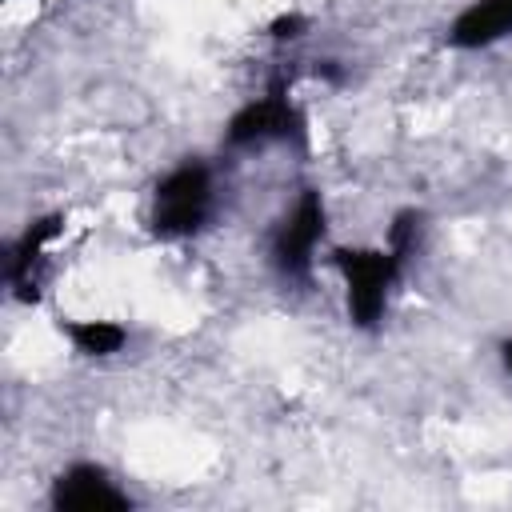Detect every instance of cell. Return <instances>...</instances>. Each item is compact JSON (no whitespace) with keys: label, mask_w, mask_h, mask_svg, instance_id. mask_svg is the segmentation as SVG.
<instances>
[{"label":"cell","mask_w":512,"mask_h":512,"mask_svg":"<svg viewBox=\"0 0 512 512\" xmlns=\"http://www.w3.org/2000/svg\"><path fill=\"white\" fill-rule=\"evenodd\" d=\"M212 208H216L212 168L204 160H180L156 180L148 224L160 240H188L208 228Z\"/></svg>","instance_id":"6da1fadb"},{"label":"cell","mask_w":512,"mask_h":512,"mask_svg":"<svg viewBox=\"0 0 512 512\" xmlns=\"http://www.w3.org/2000/svg\"><path fill=\"white\" fill-rule=\"evenodd\" d=\"M336 272L344 280V308L352 328L372 332L388 312V292L404 272V260L384 248H336Z\"/></svg>","instance_id":"7a4b0ae2"},{"label":"cell","mask_w":512,"mask_h":512,"mask_svg":"<svg viewBox=\"0 0 512 512\" xmlns=\"http://www.w3.org/2000/svg\"><path fill=\"white\" fill-rule=\"evenodd\" d=\"M324 228H328L324 196L316 188H304L296 204L276 220L268 240V264L284 284L304 288L312 280V260H316V244L324 240Z\"/></svg>","instance_id":"3957f363"},{"label":"cell","mask_w":512,"mask_h":512,"mask_svg":"<svg viewBox=\"0 0 512 512\" xmlns=\"http://www.w3.org/2000/svg\"><path fill=\"white\" fill-rule=\"evenodd\" d=\"M272 140L304 144V112L292 104L284 80H276L264 96L248 100L244 108H236L224 128L228 148H256V144H272Z\"/></svg>","instance_id":"277c9868"},{"label":"cell","mask_w":512,"mask_h":512,"mask_svg":"<svg viewBox=\"0 0 512 512\" xmlns=\"http://www.w3.org/2000/svg\"><path fill=\"white\" fill-rule=\"evenodd\" d=\"M48 500L56 512H124V508H132V496L124 488H116V480L100 464H88V460L68 464L52 480Z\"/></svg>","instance_id":"5b68a950"},{"label":"cell","mask_w":512,"mask_h":512,"mask_svg":"<svg viewBox=\"0 0 512 512\" xmlns=\"http://www.w3.org/2000/svg\"><path fill=\"white\" fill-rule=\"evenodd\" d=\"M64 228V216H40L32 220L20 240L8 248V264H4V276H8V288L16 300L32 304L40 296V276H44V264H48V248L52 240L60 236Z\"/></svg>","instance_id":"8992f818"},{"label":"cell","mask_w":512,"mask_h":512,"mask_svg":"<svg viewBox=\"0 0 512 512\" xmlns=\"http://www.w3.org/2000/svg\"><path fill=\"white\" fill-rule=\"evenodd\" d=\"M512 36V0H468L448 24V44L460 52L492 48Z\"/></svg>","instance_id":"52a82bcc"},{"label":"cell","mask_w":512,"mask_h":512,"mask_svg":"<svg viewBox=\"0 0 512 512\" xmlns=\"http://www.w3.org/2000/svg\"><path fill=\"white\" fill-rule=\"evenodd\" d=\"M60 328L72 340V348L88 360H108L128 344V328L116 320H64Z\"/></svg>","instance_id":"ba28073f"},{"label":"cell","mask_w":512,"mask_h":512,"mask_svg":"<svg viewBox=\"0 0 512 512\" xmlns=\"http://www.w3.org/2000/svg\"><path fill=\"white\" fill-rule=\"evenodd\" d=\"M420 232H424V216H420L416 208H404V212H396L392 224H388V248L408 264V256H412L416 244H420Z\"/></svg>","instance_id":"9c48e42d"},{"label":"cell","mask_w":512,"mask_h":512,"mask_svg":"<svg viewBox=\"0 0 512 512\" xmlns=\"http://www.w3.org/2000/svg\"><path fill=\"white\" fill-rule=\"evenodd\" d=\"M304 28H308V20L300 12H288V16H276L268 32H272V40H300Z\"/></svg>","instance_id":"30bf717a"},{"label":"cell","mask_w":512,"mask_h":512,"mask_svg":"<svg viewBox=\"0 0 512 512\" xmlns=\"http://www.w3.org/2000/svg\"><path fill=\"white\" fill-rule=\"evenodd\" d=\"M500 360H504V368H508V376H512V340L500 344Z\"/></svg>","instance_id":"8fae6325"}]
</instances>
